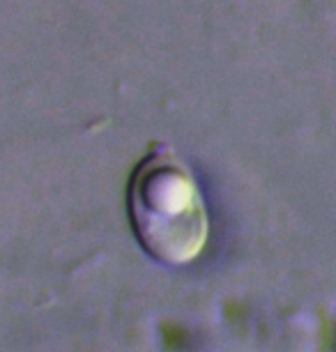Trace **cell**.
<instances>
[{"mask_svg":"<svg viewBox=\"0 0 336 352\" xmlns=\"http://www.w3.org/2000/svg\"><path fill=\"white\" fill-rule=\"evenodd\" d=\"M129 221L155 261L187 265L210 235L208 208L187 162L166 141H153L127 184Z\"/></svg>","mask_w":336,"mask_h":352,"instance_id":"cell-1","label":"cell"}]
</instances>
